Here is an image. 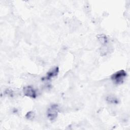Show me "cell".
<instances>
[{
	"mask_svg": "<svg viewBox=\"0 0 130 130\" xmlns=\"http://www.w3.org/2000/svg\"><path fill=\"white\" fill-rule=\"evenodd\" d=\"M25 117H26L27 119H32V118L35 117V113H34L33 112H32V111H30V112H28V113L26 114Z\"/></svg>",
	"mask_w": 130,
	"mask_h": 130,
	"instance_id": "8992f818",
	"label": "cell"
},
{
	"mask_svg": "<svg viewBox=\"0 0 130 130\" xmlns=\"http://www.w3.org/2000/svg\"><path fill=\"white\" fill-rule=\"evenodd\" d=\"M58 71H59V69H58V68L57 67H55L51 69L49 72L47 73V75L45 77L44 79L50 80L51 78H53L54 77H55L56 76H57L58 73Z\"/></svg>",
	"mask_w": 130,
	"mask_h": 130,
	"instance_id": "277c9868",
	"label": "cell"
},
{
	"mask_svg": "<svg viewBox=\"0 0 130 130\" xmlns=\"http://www.w3.org/2000/svg\"><path fill=\"white\" fill-rule=\"evenodd\" d=\"M107 101L108 102H109L110 103H118V100L116 99V98L113 96H108L107 97Z\"/></svg>",
	"mask_w": 130,
	"mask_h": 130,
	"instance_id": "5b68a950",
	"label": "cell"
},
{
	"mask_svg": "<svg viewBox=\"0 0 130 130\" xmlns=\"http://www.w3.org/2000/svg\"><path fill=\"white\" fill-rule=\"evenodd\" d=\"M58 112V106L53 105L47 110V116L50 120H54L57 116Z\"/></svg>",
	"mask_w": 130,
	"mask_h": 130,
	"instance_id": "7a4b0ae2",
	"label": "cell"
},
{
	"mask_svg": "<svg viewBox=\"0 0 130 130\" xmlns=\"http://www.w3.org/2000/svg\"><path fill=\"white\" fill-rule=\"evenodd\" d=\"M23 92L24 94L28 97L31 98H36L37 96L36 90L31 86H27L23 88Z\"/></svg>",
	"mask_w": 130,
	"mask_h": 130,
	"instance_id": "3957f363",
	"label": "cell"
},
{
	"mask_svg": "<svg viewBox=\"0 0 130 130\" xmlns=\"http://www.w3.org/2000/svg\"><path fill=\"white\" fill-rule=\"evenodd\" d=\"M126 77V72L123 70H119L114 73L111 77L112 80L116 84H122Z\"/></svg>",
	"mask_w": 130,
	"mask_h": 130,
	"instance_id": "6da1fadb",
	"label": "cell"
},
{
	"mask_svg": "<svg viewBox=\"0 0 130 130\" xmlns=\"http://www.w3.org/2000/svg\"><path fill=\"white\" fill-rule=\"evenodd\" d=\"M99 40L100 41H101L102 43H106L107 42V38L106 36L103 35H100V36L98 37Z\"/></svg>",
	"mask_w": 130,
	"mask_h": 130,
	"instance_id": "52a82bcc",
	"label": "cell"
}]
</instances>
